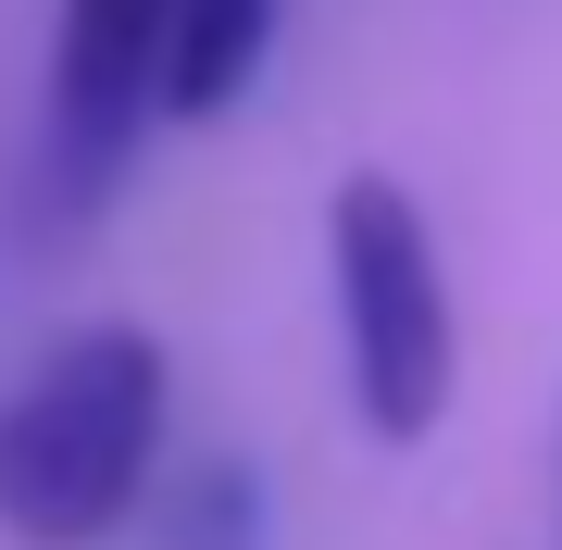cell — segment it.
Masks as SVG:
<instances>
[{
	"label": "cell",
	"instance_id": "4",
	"mask_svg": "<svg viewBox=\"0 0 562 550\" xmlns=\"http://www.w3.org/2000/svg\"><path fill=\"white\" fill-rule=\"evenodd\" d=\"M288 0H162V125H213L238 113L276 63Z\"/></svg>",
	"mask_w": 562,
	"mask_h": 550
},
{
	"label": "cell",
	"instance_id": "3",
	"mask_svg": "<svg viewBox=\"0 0 562 550\" xmlns=\"http://www.w3.org/2000/svg\"><path fill=\"white\" fill-rule=\"evenodd\" d=\"M150 125H162V0H50L38 225H101Z\"/></svg>",
	"mask_w": 562,
	"mask_h": 550
},
{
	"label": "cell",
	"instance_id": "5",
	"mask_svg": "<svg viewBox=\"0 0 562 550\" xmlns=\"http://www.w3.org/2000/svg\"><path fill=\"white\" fill-rule=\"evenodd\" d=\"M162 526H176V550H250V538H262V489H250L238 463H213V475H188V489H176Z\"/></svg>",
	"mask_w": 562,
	"mask_h": 550
},
{
	"label": "cell",
	"instance_id": "2",
	"mask_svg": "<svg viewBox=\"0 0 562 550\" xmlns=\"http://www.w3.org/2000/svg\"><path fill=\"white\" fill-rule=\"evenodd\" d=\"M325 313H338L350 413L387 450L438 438L450 375H462V326H450V263H438V238H425L401 176H338L325 188Z\"/></svg>",
	"mask_w": 562,
	"mask_h": 550
},
{
	"label": "cell",
	"instance_id": "1",
	"mask_svg": "<svg viewBox=\"0 0 562 550\" xmlns=\"http://www.w3.org/2000/svg\"><path fill=\"white\" fill-rule=\"evenodd\" d=\"M162 338L76 326L13 375L0 401V538L25 550H101L162 489Z\"/></svg>",
	"mask_w": 562,
	"mask_h": 550
}]
</instances>
